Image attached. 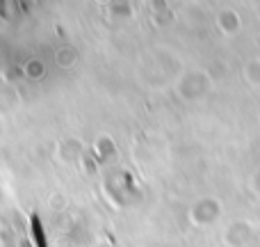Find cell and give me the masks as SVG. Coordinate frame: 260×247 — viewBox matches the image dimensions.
I'll list each match as a JSON object with an SVG mask.
<instances>
[{
	"mask_svg": "<svg viewBox=\"0 0 260 247\" xmlns=\"http://www.w3.org/2000/svg\"><path fill=\"white\" fill-rule=\"evenodd\" d=\"M247 80L253 85H260V60H251L247 64Z\"/></svg>",
	"mask_w": 260,
	"mask_h": 247,
	"instance_id": "6da1fadb",
	"label": "cell"
}]
</instances>
